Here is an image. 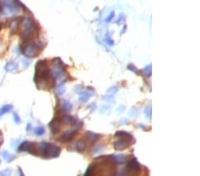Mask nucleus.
<instances>
[{"instance_id":"nucleus-10","label":"nucleus","mask_w":200,"mask_h":176,"mask_svg":"<svg viewBox=\"0 0 200 176\" xmlns=\"http://www.w3.org/2000/svg\"><path fill=\"white\" fill-rule=\"evenodd\" d=\"M113 145H114V149L116 150H124L126 148H128L129 146H131L127 141H125L122 139H119V138L114 142Z\"/></svg>"},{"instance_id":"nucleus-11","label":"nucleus","mask_w":200,"mask_h":176,"mask_svg":"<svg viewBox=\"0 0 200 176\" xmlns=\"http://www.w3.org/2000/svg\"><path fill=\"white\" fill-rule=\"evenodd\" d=\"M5 70L7 72H10V73H14L16 71H18L19 70V65L16 62L14 61H11L9 62H7L5 66Z\"/></svg>"},{"instance_id":"nucleus-8","label":"nucleus","mask_w":200,"mask_h":176,"mask_svg":"<svg viewBox=\"0 0 200 176\" xmlns=\"http://www.w3.org/2000/svg\"><path fill=\"white\" fill-rule=\"evenodd\" d=\"M77 133H78V130L67 131V132H65V133L59 138V141H61V142H66V141H72L73 138L77 135Z\"/></svg>"},{"instance_id":"nucleus-7","label":"nucleus","mask_w":200,"mask_h":176,"mask_svg":"<svg viewBox=\"0 0 200 176\" xmlns=\"http://www.w3.org/2000/svg\"><path fill=\"white\" fill-rule=\"evenodd\" d=\"M115 137H117L119 139H122L125 141H127L130 145H132L133 143L135 142V139L132 134H130L127 132H124V131H118L116 133Z\"/></svg>"},{"instance_id":"nucleus-18","label":"nucleus","mask_w":200,"mask_h":176,"mask_svg":"<svg viewBox=\"0 0 200 176\" xmlns=\"http://www.w3.org/2000/svg\"><path fill=\"white\" fill-rule=\"evenodd\" d=\"M34 132H35V134L38 135V136H41L43 134H45L46 133V130L43 126H38L34 129Z\"/></svg>"},{"instance_id":"nucleus-23","label":"nucleus","mask_w":200,"mask_h":176,"mask_svg":"<svg viewBox=\"0 0 200 176\" xmlns=\"http://www.w3.org/2000/svg\"><path fill=\"white\" fill-rule=\"evenodd\" d=\"M105 41H106V43L109 44L110 45H114V41H113L111 38H105Z\"/></svg>"},{"instance_id":"nucleus-27","label":"nucleus","mask_w":200,"mask_h":176,"mask_svg":"<svg viewBox=\"0 0 200 176\" xmlns=\"http://www.w3.org/2000/svg\"><path fill=\"white\" fill-rule=\"evenodd\" d=\"M30 127H31V126H30V124H28V125L27 126V128H26V130H27V131H29V130H30Z\"/></svg>"},{"instance_id":"nucleus-1","label":"nucleus","mask_w":200,"mask_h":176,"mask_svg":"<svg viewBox=\"0 0 200 176\" xmlns=\"http://www.w3.org/2000/svg\"><path fill=\"white\" fill-rule=\"evenodd\" d=\"M54 79L46 61H38L36 64L34 76V82L37 87L41 90H49L53 85Z\"/></svg>"},{"instance_id":"nucleus-13","label":"nucleus","mask_w":200,"mask_h":176,"mask_svg":"<svg viewBox=\"0 0 200 176\" xmlns=\"http://www.w3.org/2000/svg\"><path fill=\"white\" fill-rule=\"evenodd\" d=\"M86 137H87V140L91 141L92 142H95L99 140L100 138V135L99 134H96L93 132H87L86 133Z\"/></svg>"},{"instance_id":"nucleus-20","label":"nucleus","mask_w":200,"mask_h":176,"mask_svg":"<svg viewBox=\"0 0 200 176\" xmlns=\"http://www.w3.org/2000/svg\"><path fill=\"white\" fill-rule=\"evenodd\" d=\"M127 69H128L129 70L133 71V72H135L136 75H139V74H140V70H137V68H136L135 66H133L132 64H129V65L127 66Z\"/></svg>"},{"instance_id":"nucleus-25","label":"nucleus","mask_w":200,"mask_h":176,"mask_svg":"<svg viewBox=\"0 0 200 176\" xmlns=\"http://www.w3.org/2000/svg\"><path fill=\"white\" fill-rule=\"evenodd\" d=\"M22 64H23L24 68H26V67H28V66L30 64V62H28V61H27V60H23V61H22Z\"/></svg>"},{"instance_id":"nucleus-6","label":"nucleus","mask_w":200,"mask_h":176,"mask_svg":"<svg viewBox=\"0 0 200 176\" xmlns=\"http://www.w3.org/2000/svg\"><path fill=\"white\" fill-rule=\"evenodd\" d=\"M142 172V165L135 157H132L126 163V173L127 174H138Z\"/></svg>"},{"instance_id":"nucleus-14","label":"nucleus","mask_w":200,"mask_h":176,"mask_svg":"<svg viewBox=\"0 0 200 176\" xmlns=\"http://www.w3.org/2000/svg\"><path fill=\"white\" fill-rule=\"evenodd\" d=\"M2 156H3L4 159L6 160V162H8V163H10V162L14 161V159H15V157H14V155H11V154H10L8 151H6V150H4V151L2 152Z\"/></svg>"},{"instance_id":"nucleus-29","label":"nucleus","mask_w":200,"mask_h":176,"mask_svg":"<svg viewBox=\"0 0 200 176\" xmlns=\"http://www.w3.org/2000/svg\"><path fill=\"white\" fill-rule=\"evenodd\" d=\"M0 165H1V160H0Z\"/></svg>"},{"instance_id":"nucleus-22","label":"nucleus","mask_w":200,"mask_h":176,"mask_svg":"<svg viewBox=\"0 0 200 176\" xmlns=\"http://www.w3.org/2000/svg\"><path fill=\"white\" fill-rule=\"evenodd\" d=\"M11 172H12V171L10 169H8V170L6 169V170H4L2 172H0V175H10Z\"/></svg>"},{"instance_id":"nucleus-2","label":"nucleus","mask_w":200,"mask_h":176,"mask_svg":"<svg viewBox=\"0 0 200 176\" xmlns=\"http://www.w3.org/2000/svg\"><path fill=\"white\" fill-rule=\"evenodd\" d=\"M20 31H21V38L23 41H28L31 38L35 36L37 33L38 26H36L35 21L31 18H24L21 20L20 25Z\"/></svg>"},{"instance_id":"nucleus-4","label":"nucleus","mask_w":200,"mask_h":176,"mask_svg":"<svg viewBox=\"0 0 200 176\" xmlns=\"http://www.w3.org/2000/svg\"><path fill=\"white\" fill-rule=\"evenodd\" d=\"M21 52L28 58L37 57L43 50V46L35 41H23L20 45Z\"/></svg>"},{"instance_id":"nucleus-3","label":"nucleus","mask_w":200,"mask_h":176,"mask_svg":"<svg viewBox=\"0 0 200 176\" xmlns=\"http://www.w3.org/2000/svg\"><path fill=\"white\" fill-rule=\"evenodd\" d=\"M38 154L44 158H58L60 154L61 149L60 146H57L53 143L42 142L38 145Z\"/></svg>"},{"instance_id":"nucleus-24","label":"nucleus","mask_w":200,"mask_h":176,"mask_svg":"<svg viewBox=\"0 0 200 176\" xmlns=\"http://www.w3.org/2000/svg\"><path fill=\"white\" fill-rule=\"evenodd\" d=\"M113 18H114V12H112V13L110 14V16H109V17H108L105 21H106L107 22H110V21Z\"/></svg>"},{"instance_id":"nucleus-17","label":"nucleus","mask_w":200,"mask_h":176,"mask_svg":"<svg viewBox=\"0 0 200 176\" xmlns=\"http://www.w3.org/2000/svg\"><path fill=\"white\" fill-rule=\"evenodd\" d=\"M90 96H91L90 94H88V93H86V92H83V94L80 95L79 101H80L81 102H86V101L89 100Z\"/></svg>"},{"instance_id":"nucleus-28","label":"nucleus","mask_w":200,"mask_h":176,"mask_svg":"<svg viewBox=\"0 0 200 176\" xmlns=\"http://www.w3.org/2000/svg\"><path fill=\"white\" fill-rule=\"evenodd\" d=\"M2 10V7H1V4H0V11Z\"/></svg>"},{"instance_id":"nucleus-19","label":"nucleus","mask_w":200,"mask_h":176,"mask_svg":"<svg viewBox=\"0 0 200 176\" xmlns=\"http://www.w3.org/2000/svg\"><path fill=\"white\" fill-rule=\"evenodd\" d=\"M115 157V160L117 162V164H122L125 161V156L120 154V155H117V156H114Z\"/></svg>"},{"instance_id":"nucleus-9","label":"nucleus","mask_w":200,"mask_h":176,"mask_svg":"<svg viewBox=\"0 0 200 176\" xmlns=\"http://www.w3.org/2000/svg\"><path fill=\"white\" fill-rule=\"evenodd\" d=\"M21 18H14L12 19L9 22H8V28H10V31L12 33L15 34L18 31H19V28L21 25Z\"/></svg>"},{"instance_id":"nucleus-26","label":"nucleus","mask_w":200,"mask_h":176,"mask_svg":"<svg viewBox=\"0 0 200 176\" xmlns=\"http://www.w3.org/2000/svg\"><path fill=\"white\" fill-rule=\"evenodd\" d=\"M4 142V137H3V134H2V132L0 131V146H1Z\"/></svg>"},{"instance_id":"nucleus-12","label":"nucleus","mask_w":200,"mask_h":176,"mask_svg":"<svg viewBox=\"0 0 200 176\" xmlns=\"http://www.w3.org/2000/svg\"><path fill=\"white\" fill-rule=\"evenodd\" d=\"M76 150L78 152H83L86 149V143L84 140H79L76 142Z\"/></svg>"},{"instance_id":"nucleus-5","label":"nucleus","mask_w":200,"mask_h":176,"mask_svg":"<svg viewBox=\"0 0 200 176\" xmlns=\"http://www.w3.org/2000/svg\"><path fill=\"white\" fill-rule=\"evenodd\" d=\"M38 143L36 142H31V141H24L20 146L18 151L21 152H28L31 155H38Z\"/></svg>"},{"instance_id":"nucleus-15","label":"nucleus","mask_w":200,"mask_h":176,"mask_svg":"<svg viewBox=\"0 0 200 176\" xmlns=\"http://www.w3.org/2000/svg\"><path fill=\"white\" fill-rule=\"evenodd\" d=\"M12 109H13V106L11 104H6V105L3 106L1 109H0V116H2L6 113H8Z\"/></svg>"},{"instance_id":"nucleus-16","label":"nucleus","mask_w":200,"mask_h":176,"mask_svg":"<svg viewBox=\"0 0 200 176\" xmlns=\"http://www.w3.org/2000/svg\"><path fill=\"white\" fill-rule=\"evenodd\" d=\"M72 109V105L70 102L67 101H63V104H62V110H64L65 112H69Z\"/></svg>"},{"instance_id":"nucleus-21","label":"nucleus","mask_w":200,"mask_h":176,"mask_svg":"<svg viewBox=\"0 0 200 176\" xmlns=\"http://www.w3.org/2000/svg\"><path fill=\"white\" fill-rule=\"evenodd\" d=\"M13 117H14V121L15 122V124L19 125L21 123V117L19 116V115L16 112H14L13 114Z\"/></svg>"}]
</instances>
